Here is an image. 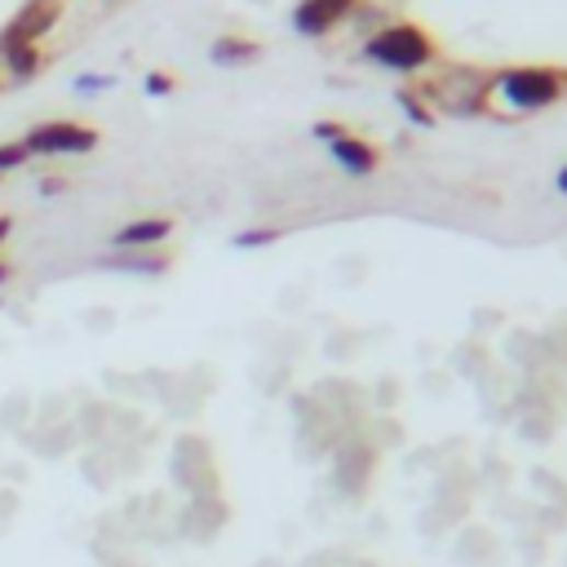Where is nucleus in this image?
I'll list each match as a JSON object with an SVG mask.
<instances>
[{"label":"nucleus","instance_id":"5","mask_svg":"<svg viewBox=\"0 0 567 567\" xmlns=\"http://www.w3.org/2000/svg\"><path fill=\"white\" fill-rule=\"evenodd\" d=\"M351 10H355V0H302V5L293 10V27L302 36H324V32H332L337 23H342Z\"/></svg>","mask_w":567,"mask_h":567},{"label":"nucleus","instance_id":"11","mask_svg":"<svg viewBox=\"0 0 567 567\" xmlns=\"http://www.w3.org/2000/svg\"><path fill=\"white\" fill-rule=\"evenodd\" d=\"M32 160V151L23 147V143H5L0 147V173H14V169H23Z\"/></svg>","mask_w":567,"mask_h":567},{"label":"nucleus","instance_id":"14","mask_svg":"<svg viewBox=\"0 0 567 567\" xmlns=\"http://www.w3.org/2000/svg\"><path fill=\"white\" fill-rule=\"evenodd\" d=\"M169 89H173V76H165V71H151V76H147V93H151V98H165Z\"/></svg>","mask_w":567,"mask_h":567},{"label":"nucleus","instance_id":"1","mask_svg":"<svg viewBox=\"0 0 567 567\" xmlns=\"http://www.w3.org/2000/svg\"><path fill=\"white\" fill-rule=\"evenodd\" d=\"M567 89V71L558 67H514L497 76V98L510 111H541L549 102H558Z\"/></svg>","mask_w":567,"mask_h":567},{"label":"nucleus","instance_id":"16","mask_svg":"<svg viewBox=\"0 0 567 567\" xmlns=\"http://www.w3.org/2000/svg\"><path fill=\"white\" fill-rule=\"evenodd\" d=\"M10 231H14V222H10V217H0V245L10 240Z\"/></svg>","mask_w":567,"mask_h":567},{"label":"nucleus","instance_id":"3","mask_svg":"<svg viewBox=\"0 0 567 567\" xmlns=\"http://www.w3.org/2000/svg\"><path fill=\"white\" fill-rule=\"evenodd\" d=\"M98 143H102L98 129L76 125V121H45V125H36V129L23 138V147H27L32 156H89Z\"/></svg>","mask_w":567,"mask_h":567},{"label":"nucleus","instance_id":"9","mask_svg":"<svg viewBox=\"0 0 567 567\" xmlns=\"http://www.w3.org/2000/svg\"><path fill=\"white\" fill-rule=\"evenodd\" d=\"M0 63H5V76L10 80H32L41 71V49L36 45H14L0 54Z\"/></svg>","mask_w":567,"mask_h":567},{"label":"nucleus","instance_id":"2","mask_svg":"<svg viewBox=\"0 0 567 567\" xmlns=\"http://www.w3.org/2000/svg\"><path fill=\"white\" fill-rule=\"evenodd\" d=\"M368 58L390 71H421L434 63V41L412 23H395L368 41Z\"/></svg>","mask_w":567,"mask_h":567},{"label":"nucleus","instance_id":"8","mask_svg":"<svg viewBox=\"0 0 567 567\" xmlns=\"http://www.w3.org/2000/svg\"><path fill=\"white\" fill-rule=\"evenodd\" d=\"M328 151H332V160L342 165L351 178H368V173L377 169V151H373L368 143H360V138H342V134H337V138L328 143Z\"/></svg>","mask_w":567,"mask_h":567},{"label":"nucleus","instance_id":"12","mask_svg":"<svg viewBox=\"0 0 567 567\" xmlns=\"http://www.w3.org/2000/svg\"><path fill=\"white\" fill-rule=\"evenodd\" d=\"M271 240H280V231H245V236H236L240 249H262V245H271Z\"/></svg>","mask_w":567,"mask_h":567},{"label":"nucleus","instance_id":"7","mask_svg":"<svg viewBox=\"0 0 567 567\" xmlns=\"http://www.w3.org/2000/svg\"><path fill=\"white\" fill-rule=\"evenodd\" d=\"M173 236V217H138V222H125L111 245L116 249H160L165 240Z\"/></svg>","mask_w":567,"mask_h":567},{"label":"nucleus","instance_id":"6","mask_svg":"<svg viewBox=\"0 0 567 567\" xmlns=\"http://www.w3.org/2000/svg\"><path fill=\"white\" fill-rule=\"evenodd\" d=\"M98 271H121V275H165L169 271V253L156 249H116L93 262Z\"/></svg>","mask_w":567,"mask_h":567},{"label":"nucleus","instance_id":"15","mask_svg":"<svg viewBox=\"0 0 567 567\" xmlns=\"http://www.w3.org/2000/svg\"><path fill=\"white\" fill-rule=\"evenodd\" d=\"M63 191H67L63 178H41V195H63Z\"/></svg>","mask_w":567,"mask_h":567},{"label":"nucleus","instance_id":"18","mask_svg":"<svg viewBox=\"0 0 567 567\" xmlns=\"http://www.w3.org/2000/svg\"><path fill=\"white\" fill-rule=\"evenodd\" d=\"M5 280H10V267H5V262H0V284H5Z\"/></svg>","mask_w":567,"mask_h":567},{"label":"nucleus","instance_id":"13","mask_svg":"<svg viewBox=\"0 0 567 567\" xmlns=\"http://www.w3.org/2000/svg\"><path fill=\"white\" fill-rule=\"evenodd\" d=\"M111 84H116V76H80L76 93H98V89H111Z\"/></svg>","mask_w":567,"mask_h":567},{"label":"nucleus","instance_id":"4","mask_svg":"<svg viewBox=\"0 0 567 567\" xmlns=\"http://www.w3.org/2000/svg\"><path fill=\"white\" fill-rule=\"evenodd\" d=\"M63 19V0H27V5L0 27V54L14 45H36L41 36H49Z\"/></svg>","mask_w":567,"mask_h":567},{"label":"nucleus","instance_id":"17","mask_svg":"<svg viewBox=\"0 0 567 567\" xmlns=\"http://www.w3.org/2000/svg\"><path fill=\"white\" fill-rule=\"evenodd\" d=\"M558 191H563V195H567V169H563V173H558Z\"/></svg>","mask_w":567,"mask_h":567},{"label":"nucleus","instance_id":"10","mask_svg":"<svg viewBox=\"0 0 567 567\" xmlns=\"http://www.w3.org/2000/svg\"><path fill=\"white\" fill-rule=\"evenodd\" d=\"M258 58V45L253 41H240V36H222L213 45V63L217 67H236V63H253Z\"/></svg>","mask_w":567,"mask_h":567}]
</instances>
